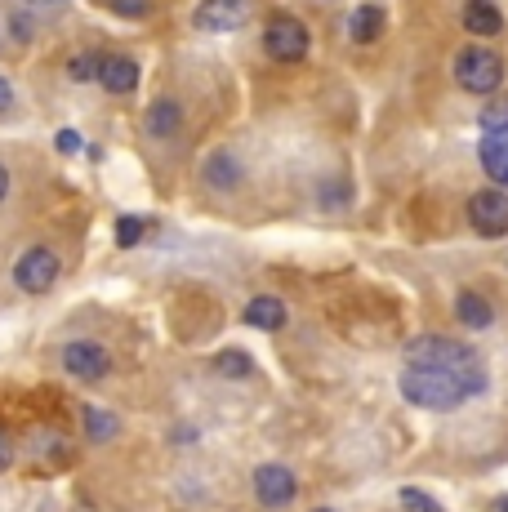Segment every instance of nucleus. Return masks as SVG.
<instances>
[{
	"instance_id": "8",
	"label": "nucleus",
	"mask_w": 508,
	"mask_h": 512,
	"mask_svg": "<svg viewBox=\"0 0 508 512\" xmlns=\"http://www.w3.org/2000/svg\"><path fill=\"white\" fill-rule=\"evenodd\" d=\"M63 370L72 374V379L94 383V379H103V374L112 370V352H107L99 339H72L63 348Z\"/></svg>"
},
{
	"instance_id": "10",
	"label": "nucleus",
	"mask_w": 508,
	"mask_h": 512,
	"mask_svg": "<svg viewBox=\"0 0 508 512\" xmlns=\"http://www.w3.org/2000/svg\"><path fill=\"white\" fill-rule=\"evenodd\" d=\"M241 321L254 326V330H263V334H277V330H286L290 312L277 294H254V299L246 303V312H241Z\"/></svg>"
},
{
	"instance_id": "22",
	"label": "nucleus",
	"mask_w": 508,
	"mask_h": 512,
	"mask_svg": "<svg viewBox=\"0 0 508 512\" xmlns=\"http://www.w3.org/2000/svg\"><path fill=\"white\" fill-rule=\"evenodd\" d=\"M477 125H482L486 134H491V130H508V98H495V103H486L482 116H477Z\"/></svg>"
},
{
	"instance_id": "14",
	"label": "nucleus",
	"mask_w": 508,
	"mask_h": 512,
	"mask_svg": "<svg viewBox=\"0 0 508 512\" xmlns=\"http://www.w3.org/2000/svg\"><path fill=\"white\" fill-rule=\"evenodd\" d=\"M205 183H210L214 192H232V187L241 183V161L228 152V147L205 156Z\"/></svg>"
},
{
	"instance_id": "25",
	"label": "nucleus",
	"mask_w": 508,
	"mask_h": 512,
	"mask_svg": "<svg viewBox=\"0 0 508 512\" xmlns=\"http://www.w3.org/2000/svg\"><path fill=\"white\" fill-rule=\"evenodd\" d=\"M54 147H58L63 156H76V152H81V134H76V130H58Z\"/></svg>"
},
{
	"instance_id": "11",
	"label": "nucleus",
	"mask_w": 508,
	"mask_h": 512,
	"mask_svg": "<svg viewBox=\"0 0 508 512\" xmlns=\"http://www.w3.org/2000/svg\"><path fill=\"white\" fill-rule=\"evenodd\" d=\"M477 161H482L486 179L495 187H508V130H491L482 134V147H477Z\"/></svg>"
},
{
	"instance_id": "18",
	"label": "nucleus",
	"mask_w": 508,
	"mask_h": 512,
	"mask_svg": "<svg viewBox=\"0 0 508 512\" xmlns=\"http://www.w3.org/2000/svg\"><path fill=\"white\" fill-rule=\"evenodd\" d=\"M81 419H85V437H90V441H112L116 437V415H112V410L85 406Z\"/></svg>"
},
{
	"instance_id": "28",
	"label": "nucleus",
	"mask_w": 508,
	"mask_h": 512,
	"mask_svg": "<svg viewBox=\"0 0 508 512\" xmlns=\"http://www.w3.org/2000/svg\"><path fill=\"white\" fill-rule=\"evenodd\" d=\"M9 107H14V85L0 76V112H9Z\"/></svg>"
},
{
	"instance_id": "4",
	"label": "nucleus",
	"mask_w": 508,
	"mask_h": 512,
	"mask_svg": "<svg viewBox=\"0 0 508 512\" xmlns=\"http://www.w3.org/2000/svg\"><path fill=\"white\" fill-rule=\"evenodd\" d=\"M263 49L277 63H304L308 58V27L295 14H272L263 27Z\"/></svg>"
},
{
	"instance_id": "16",
	"label": "nucleus",
	"mask_w": 508,
	"mask_h": 512,
	"mask_svg": "<svg viewBox=\"0 0 508 512\" xmlns=\"http://www.w3.org/2000/svg\"><path fill=\"white\" fill-rule=\"evenodd\" d=\"M384 5H357L353 9V18H348V36H353L357 45H370V41H379L384 36Z\"/></svg>"
},
{
	"instance_id": "24",
	"label": "nucleus",
	"mask_w": 508,
	"mask_h": 512,
	"mask_svg": "<svg viewBox=\"0 0 508 512\" xmlns=\"http://www.w3.org/2000/svg\"><path fill=\"white\" fill-rule=\"evenodd\" d=\"M121 18H148L152 14V0H107Z\"/></svg>"
},
{
	"instance_id": "26",
	"label": "nucleus",
	"mask_w": 508,
	"mask_h": 512,
	"mask_svg": "<svg viewBox=\"0 0 508 512\" xmlns=\"http://www.w3.org/2000/svg\"><path fill=\"white\" fill-rule=\"evenodd\" d=\"M9 464H14V441H9V432L0 428V472H5Z\"/></svg>"
},
{
	"instance_id": "27",
	"label": "nucleus",
	"mask_w": 508,
	"mask_h": 512,
	"mask_svg": "<svg viewBox=\"0 0 508 512\" xmlns=\"http://www.w3.org/2000/svg\"><path fill=\"white\" fill-rule=\"evenodd\" d=\"M9 27H14V36H18V41H32V18L14 14V18H9Z\"/></svg>"
},
{
	"instance_id": "3",
	"label": "nucleus",
	"mask_w": 508,
	"mask_h": 512,
	"mask_svg": "<svg viewBox=\"0 0 508 512\" xmlns=\"http://www.w3.org/2000/svg\"><path fill=\"white\" fill-rule=\"evenodd\" d=\"M406 361L410 366H437V370H468L477 366V352L446 339V334H419V339L406 343Z\"/></svg>"
},
{
	"instance_id": "6",
	"label": "nucleus",
	"mask_w": 508,
	"mask_h": 512,
	"mask_svg": "<svg viewBox=\"0 0 508 512\" xmlns=\"http://www.w3.org/2000/svg\"><path fill=\"white\" fill-rule=\"evenodd\" d=\"M250 486H254V499H259L263 508H272V512L290 508L299 499V477L286 464H259Z\"/></svg>"
},
{
	"instance_id": "1",
	"label": "nucleus",
	"mask_w": 508,
	"mask_h": 512,
	"mask_svg": "<svg viewBox=\"0 0 508 512\" xmlns=\"http://www.w3.org/2000/svg\"><path fill=\"white\" fill-rule=\"evenodd\" d=\"M402 397L419 410H455L468 397L486 392V370L468 366V370H437V366H406L397 379Z\"/></svg>"
},
{
	"instance_id": "29",
	"label": "nucleus",
	"mask_w": 508,
	"mask_h": 512,
	"mask_svg": "<svg viewBox=\"0 0 508 512\" xmlns=\"http://www.w3.org/2000/svg\"><path fill=\"white\" fill-rule=\"evenodd\" d=\"M5 196H9V170L0 165V201H5Z\"/></svg>"
},
{
	"instance_id": "13",
	"label": "nucleus",
	"mask_w": 508,
	"mask_h": 512,
	"mask_svg": "<svg viewBox=\"0 0 508 512\" xmlns=\"http://www.w3.org/2000/svg\"><path fill=\"white\" fill-rule=\"evenodd\" d=\"M464 32L468 36H500L504 32V14L495 0H468L464 5Z\"/></svg>"
},
{
	"instance_id": "20",
	"label": "nucleus",
	"mask_w": 508,
	"mask_h": 512,
	"mask_svg": "<svg viewBox=\"0 0 508 512\" xmlns=\"http://www.w3.org/2000/svg\"><path fill=\"white\" fill-rule=\"evenodd\" d=\"M143 236H148V219H134V214H121V219H116V245L134 250Z\"/></svg>"
},
{
	"instance_id": "7",
	"label": "nucleus",
	"mask_w": 508,
	"mask_h": 512,
	"mask_svg": "<svg viewBox=\"0 0 508 512\" xmlns=\"http://www.w3.org/2000/svg\"><path fill=\"white\" fill-rule=\"evenodd\" d=\"M58 254L54 250H45V245H32V250H23L18 254V263H14V285L23 294H45V290H54V281H58Z\"/></svg>"
},
{
	"instance_id": "32",
	"label": "nucleus",
	"mask_w": 508,
	"mask_h": 512,
	"mask_svg": "<svg viewBox=\"0 0 508 512\" xmlns=\"http://www.w3.org/2000/svg\"><path fill=\"white\" fill-rule=\"evenodd\" d=\"M312 512H335V508H312Z\"/></svg>"
},
{
	"instance_id": "23",
	"label": "nucleus",
	"mask_w": 508,
	"mask_h": 512,
	"mask_svg": "<svg viewBox=\"0 0 508 512\" xmlns=\"http://www.w3.org/2000/svg\"><path fill=\"white\" fill-rule=\"evenodd\" d=\"M99 72H103V58L99 54L72 58V81H99Z\"/></svg>"
},
{
	"instance_id": "2",
	"label": "nucleus",
	"mask_w": 508,
	"mask_h": 512,
	"mask_svg": "<svg viewBox=\"0 0 508 512\" xmlns=\"http://www.w3.org/2000/svg\"><path fill=\"white\" fill-rule=\"evenodd\" d=\"M455 81H459V90H468L477 98L495 94L504 85V58L491 54V49H482V45L459 49L455 54Z\"/></svg>"
},
{
	"instance_id": "30",
	"label": "nucleus",
	"mask_w": 508,
	"mask_h": 512,
	"mask_svg": "<svg viewBox=\"0 0 508 512\" xmlns=\"http://www.w3.org/2000/svg\"><path fill=\"white\" fill-rule=\"evenodd\" d=\"M491 512H508V495H500V499H495V504H491Z\"/></svg>"
},
{
	"instance_id": "15",
	"label": "nucleus",
	"mask_w": 508,
	"mask_h": 512,
	"mask_svg": "<svg viewBox=\"0 0 508 512\" xmlns=\"http://www.w3.org/2000/svg\"><path fill=\"white\" fill-rule=\"evenodd\" d=\"M455 317L464 321L468 330H486L495 321V308H491V299H482L477 290H459L455 294Z\"/></svg>"
},
{
	"instance_id": "9",
	"label": "nucleus",
	"mask_w": 508,
	"mask_h": 512,
	"mask_svg": "<svg viewBox=\"0 0 508 512\" xmlns=\"http://www.w3.org/2000/svg\"><path fill=\"white\" fill-rule=\"evenodd\" d=\"M250 18V0H201L192 9V27L201 32H237Z\"/></svg>"
},
{
	"instance_id": "31",
	"label": "nucleus",
	"mask_w": 508,
	"mask_h": 512,
	"mask_svg": "<svg viewBox=\"0 0 508 512\" xmlns=\"http://www.w3.org/2000/svg\"><path fill=\"white\" fill-rule=\"evenodd\" d=\"M32 5H41V9H58V0H32Z\"/></svg>"
},
{
	"instance_id": "17",
	"label": "nucleus",
	"mask_w": 508,
	"mask_h": 512,
	"mask_svg": "<svg viewBox=\"0 0 508 512\" xmlns=\"http://www.w3.org/2000/svg\"><path fill=\"white\" fill-rule=\"evenodd\" d=\"M183 125V107L174 103V98H156L148 107V134L152 139H174Z\"/></svg>"
},
{
	"instance_id": "5",
	"label": "nucleus",
	"mask_w": 508,
	"mask_h": 512,
	"mask_svg": "<svg viewBox=\"0 0 508 512\" xmlns=\"http://www.w3.org/2000/svg\"><path fill=\"white\" fill-rule=\"evenodd\" d=\"M468 223L486 241L508 236V187H482V192L468 196Z\"/></svg>"
},
{
	"instance_id": "21",
	"label": "nucleus",
	"mask_w": 508,
	"mask_h": 512,
	"mask_svg": "<svg viewBox=\"0 0 508 512\" xmlns=\"http://www.w3.org/2000/svg\"><path fill=\"white\" fill-rule=\"evenodd\" d=\"M397 499H402L406 512H442V504H437L428 490H419V486H402L397 490Z\"/></svg>"
},
{
	"instance_id": "19",
	"label": "nucleus",
	"mask_w": 508,
	"mask_h": 512,
	"mask_svg": "<svg viewBox=\"0 0 508 512\" xmlns=\"http://www.w3.org/2000/svg\"><path fill=\"white\" fill-rule=\"evenodd\" d=\"M214 370L228 374V379H246V374L254 370V361H250L241 348H223L219 357H214Z\"/></svg>"
},
{
	"instance_id": "12",
	"label": "nucleus",
	"mask_w": 508,
	"mask_h": 512,
	"mask_svg": "<svg viewBox=\"0 0 508 512\" xmlns=\"http://www.w3.org/2000/svg\"><path fill=\"white\" fill-rule=\"evenodd\" d=\"M99 85L107 94H134V85H139V63H134L130 54H107Z\"/></svg>"
}]
</instances>
